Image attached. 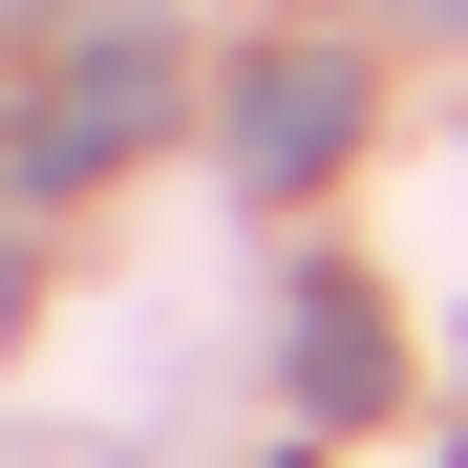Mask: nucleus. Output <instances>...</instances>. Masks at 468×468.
<instances>
[{
	"instance_id": "3",
	"label": "nucleus",
	"mask_w": 468,
	"mask_h": 468,
	"mask_svg": "<svg viewBox=\"0 0 468 468\" xmlns=\"http://www.w3.org/2000/svg\"><path fill=\"white\" fill-rule=\"evenodd\" d=\"M383 383H405V362H383V298H362V277H320V298H298V405H320V426H362Z\"/></svg>"
},
{
	"instance_id": "6",
	"label": "nucleus",
	"mask_w": 468,
	"mask_h": 468,
	"mask_svg": "<svg viewBox=\"0 0 468 468\" xmlns=\"http://www.w3.org/2000/svg\"><path fill=\"white\" fill-rule=\"evenodd\" d=\"M0 320H22V256H0Z\"/></svg>"
},
{
	"instance_id": "4",
	"label": "nucleus",
	"mask_w": 468,
	"mask_h": 468,
	"mask_svg": "<svg viewBox=\"0 0 468 468\" xmlns=\"http://www.w3.org/2000/svg\"><path fill=\"white\" fill-rule=\"evenodd\" d=\"M43 22H64V0H0V43H43Z\"/></svg>"
},
{
	"instance_id": "1",
	"label": "nucleus",
	"mask_w": 468,
	"mask_h": 468,
	"mask_svg": "<svg viewBox=\"0 0 468 468\" xmlns=\"http://www.w3.org/2000/svg\"><path fill=\"white\" fill-rule=\"evenodd\" d=\"M149 128H171V43H149L128 0H86V64H43V107H22V171L86 192V171H128Z\"/></svg>"
},
{
	"instance_id": "7",
	"label": "nucleus",
	"mask_w": 468,
	"mask_h": 468,
	"mask_svg": "<svg viewBox=\"0 0 468 468\" xmlns=\"http://www.w3.org/2000/svg\"><path fill=\"white\" fill-rule=\"evenodd\" d=\"M426 22H468V0H426Z\"/></svg>"
},
{
	"instance_id": "2",
	"label": "nucleus",
	"mask_w": 468,
	"mask_h": 468,
	"mask_svg": "<svg viewBox=\"0 0 468 468\" xmlns=\"http://www.w3.org/2000/svg\"><path fill=\"white\" fill-rule=\"evenodd\" d=\"M341 149H362V64H341V43H277V64H234V171H256V192H320Z\"/></svg>"
},
{
	"instance_id": "5",
	"label": "nucleus",
	"mask_w": 468,
	"mask_h": 468,
	"mask_svg": "<svg viewBox=\"0 0 468 468\" xmlns=\"http://www.w3.org/2000/svg\"><path fill=\"white\" fill-rule=\"evenodd\" d=\"M0 468H86V447H0Z\"/></svg>"
}]
</instances>
